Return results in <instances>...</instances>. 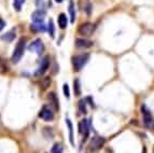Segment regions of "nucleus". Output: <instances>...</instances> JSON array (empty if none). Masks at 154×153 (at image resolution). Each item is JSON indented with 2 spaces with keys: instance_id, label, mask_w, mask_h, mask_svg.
<instances>
[{
  "instance_id": "f257e3e1",
  "label": "nucleus",
  "mask_w": 154,
  "mask_h": 153,
  "mask_svg": "<svg viewBox=\"0 0 154 153\" xmlns=\"http://www.w3.org/2000/svg\"><path fill=\"white\" fill-rule=\"evenodd\" d=\"M26 42H27V38L26 37H23L18 40L17 44H16L14 51H13L12 57H11V61L13 64H17L20 59L22 58L24 54V51H25V46H26Z\"/></svg>"
},
{
  "instance_id": "f03ea898",
  "label": "nucleus",
  "mask_w": 154,
  "mask_h": 153,
  "mask_svg": "<svg viewBox=\"0 0 154 153\" xmlns=\"http://www.w3.org/2000/svg\"><path fill=\"white\" fill-rule=\"evenodd\" d=\"M90 61V54H81L77 56L72 57V65H73V70L80 71L85 65Z\"/></svg>"
},
{
  "instance_id": "7ed1b4c3",
  "label": "nucleus",
  "mask_w": 154,
  "mask_h": 153,
  "mask_svg": "<svg viewBox=\"0 0 154 153\" xmlns=\"http://www.w3.org/2000/svg\"><path fill=\"white\" fill-rule=\"evenodd\" d=\"M141 114H142V121H143L144 126L152 130L154 124V120H153V117H152L151 111H150L149 108L146 107V105L141 106Z\"/></svg>"
},
{
  "instance_id": "20e7f679",
  "label": "nucleus",
  "mask_w": 154,
  "mask_h": 153,
  "mask_svg": "<svg viewBox=\"0 0 154 153\" xmlns=\"http://www.w3.org/2000/svg\"><path fill=\"white\" fill-rule=\"evenodd\" d=\"M96 29V26L92 23H84L82 25H80V27L78 28V33L80 35H82L83 37H90L92 36L94 31Z\"/></svg>"
},
{
  "instance_id": "39448f33",
  "label": "nucleus",
  "mask_w": 154,
  "mask_h": 153,
  "mask_svg": "<svg viewBox=\"0 0 154 153\" xmlns=\"http://www.w3.org/2000/svg\"><path fill=\"white\" fill-rule=\"evenodd\" d=\"M106 142V139L100 136H94L90 141V150L91 151H98L103 147Z\"/></svg>"
},
{
  "instance_id": "423d86ee",
  "label": "nucleus",
  "mask_w": 154,
  "mask_h": 153,
  "mask_svg": "<svg viewBox=\"0 0 154 153\" xmlns=\"http://www.w3.org/2000/svg\"><path fill=\"white\" fill-rule=\"evenodd\" d=\"M38 115L40 119H42L45 122H49V121H52L54 119V113H53V111H52V109L49 106H43Z\"/></svg>"
},
{
  "instance_id": "0eeeda50",
  "label": "nucleus",
  "mask_w": 154,
  "mask_h": 153,
  "mask_svg": "<svg viewBox=\"0 0 154 153\" xmlns=\"http://www.w3.org/2000/svg\"><path fill=\"white\" fill-rule=\"evenodd\" d=\"M29 51L35 52L37 55H41L44 51V44L40 39H37L29 45Z\"/></svg>"
},
{
  "instance_id": "6e6552de",
  "label": "nucleus",
  "mask_w": 154,
  "mask_h": 153,
  "mask_svg": "<svg viewBox=\"0 0 154 153\" xmlns=\"http://www.w3.org/2000/svg\"><path fill=\"white\" fill-rule=\"evenodd\" d=\"M49 66H50V57L49 56H45L43 59L41 61L40 65H39V68L37 69V71L35 72V76H40L44 73V72L49 69Z\"/></svg>"
},
{
  "instance_id": "1a4fd4ad",
  "label": "nucleus",
  "mask_w": 154,
  "mask_h": 153,
  "mask_svg": "<svg viewBox=\"0 0 154 153\" xmlns=\"http://www.w3.org/2000/svg\"><path fill=\"white\" fill-rule=\"evenodd\" d=\"M79 132L80 134H83L84 136V140H86L90 134V122L88 120H83L79 124Z\"/></svg>"
},
{
  "instance_id": "9d476101",
  "label": "nucleus",
  "mask_w": 154,
  "mask_h": 153,
  "mask_svg": "<svg viewBox=\"0 0 154 153\" xmlns=\"http://www.w3.org/2000/svg\"><path fill=\"white\" fill-rule=\"evenodd\" d=\"M93 45V42L90 40H86V39L82 38H78L75 40V46L78 48H88Z\"/></svg>"
},
{
  "instance_id": "9b49d317",
  "label": "nucleus",
  "mask_w": 154,
  "mask_h": 153,
  "mask_svg": "<svg viewBox=\"0 0 154 153\" xmlns=\"http://www.w3.org/2000/svg\"><path fill=\"white\" fill-rule=\"evenodd\" d=\"M48 100H49L50 105H51L52 107L54 108L55 110H58V109H59L58 98H57L56 94H55L54 92H51V93H49V95H48Z\"/></svg>"
},
{
  "instance_id": "f8f14e48",
  "label": "nucleus",
  "mask_w": 154,
  "mask_h": 153,
  "mask_svg": "<svg viewBox=\"0 0 154 153\" xmlns=\"http://www.w3.org/2000/svg\"><path fill=\"white\" fill-rule=\"evenodd\" d=\"M44 16H45V13L41 10H37L32 13L31 18H32L33 23H43Z\"/></svg>"
},
{
  "instance_id": "ddd939ff",
  "label": "nucleus",
  "mask_w": 154,
  "mask_h": 153,
  "mask_svg": "<svg viewBox=\"0 0 154 153\" xmlns=\"http://www.w3.org/2000/svg\"><path fill=\"white\" fill-rule=\"evenodd\" d=\"M46 27L43 23H33L30 25V30L33 33H38V31H45Z\"/></svg>"
},
{
  "instance_id": "4468645a",
  "label": "nucleus",
  "mask_w": 154,
  "mask_h": 153,
  "mask_svg": "<svg viewBox=\"0 0 154 153\" xmlns=\"http://www.w3.org/2000/svg\"><path fill=\"white\" fill-rule=\"evenodd\" d=\"M58 25L62 29H65L68 25V20H67V16L65 13H60L58 16Z\"/></svg>"
},
{
  "instance_id": "2eb2a0df",
  "label": "nucleus",
  "mask_w": 154,
  "mask_h": 153,
  "mask_svg": "<svg viewBox=\"0 0 154 153\" xmlns=\"http://www.w3.org/2000/svg\"><path fill=\"white\" fill-rule=\"evenodd\" d=\"M9 71V64L7 59H5L3 57H0V73H7Z\"/></svg>"
},
{
  "instance_id": "dca6fc26",
  "label": "nucleus",
  "mask_w": 154,
  "mask_h": 153,
  "mask_svg": "<svg viewBox=\"0 0 154 153\" xmlns=\"http://www.w3.org/2000/svg\"><path fill=\"white\" fill-rule=\"evenodd\" d=\"M66 123H67V126H68V130H69L70 143L73 145H75V140H73V126H72V123H71V121H70V119H68V117L66 119Z\"/></svg>"
},
{
  "instance_id": "f3484780",
  "label": "nucleus",
  "mask_w": 154,
  "mask_h": 153,
  "mask_svg": "<svg viewBox=\"0 0 154 153\" xmlns=\"http://www.w3.org/2000/svg\"><path fill=\"white\" fill-rule=\"evenodd\" d=\"M15 30H11L9 31V33H7L5 35H2L1 36V39H2L3 41H5V42H11V41L14 40V38H15Z\"/></svg>"
},
{
  "instance_id": "a211bd4d",
  "label": "nucleus",
  "mask_w": 154,
  "mask_h": 153,
  "mask_svg": "<svg viewBox=\"0 0 154 153\" xmlns=\"http://www.w3.org/2000/svg\"><path fill=\"white\" fill-rule=\"evenodd\" d=\"M69 13H70V22L75 23V2L70 1L69 2Z\"/></svg>"
},
{
  "instance_id": "6ab92c4d",
  "label": "nucleus",
  "mask_w": 154,
  "mask_h": 153,
  "mask_svg": "<svg viewBox=\"0 0 154 153\" xmlns=\"http://www.w3.org/2000/svg\"><path fill=\"white\" fill-rule=\"evenodd\" d=\"M73 91H75V96H79L81 94V85H80V81L79 79H75L73 81Z\"/></svg>"
},
{
  "instance_id": "aec40b11",
  "label": "nucleus",
  "mask_w": 154,
  "mask_h": 153,
  "mask_svg": "<svg viewBox=\"0 0 154 153\" xmlns=\"http://www.w3.org/2000/svg\"><path fill=\"white\" fill-rule=\"evenodd\" d=\"M43 135L46 139H49V138L51 139V138H53V135H54L53 130H52L51 127H44L43 128Z\"/></svg>"
},
{
  "instance_id": "412c9836",
  "label": "nucleus",
  "mask_w": 154,
  "mask_h": 153,
  "mask_svg": "<svg viewBox=\"0 0 154 153\" xmlns=\"http://www.w3.org/2000/svg\"><path fill=\"white\" fill-rule=\"evenodd\" d=\"M50 84H51V78L50 76H45L41 82V89L44 91V89H46L50 86Z\"/></svg>"
},
{
  "instance_id": "4be33fe9",
  "label": "nucleus",
  "mask_w": 154,
  "mask_h": 153,
  "mask_svg": "<svg viewBox=\"0 0 154 153\" xmlns=\"http://www.w3.org/2000/svg\"><path fill=\"white\" fill-rule=\"evenodd\" d=\"M51 153H63V147L60 143H55L51 149Z\"/></svg>"
},
{
  "instance_id": "5701e85b",
  "label": "nucleus",
  "mask_w": 154,
  "mask_h": 153,
  "mask_svg": "<svg viewBox=\"0 0 154 153\" xmlns=\"http://www.w3.org/2000/svg\"><path fill=\"white\" fill-rule=\"evenodd\" d=\"M24 2H25V0H13V5H14L15 10L21 11L22 5H24Z\"/></svg>"
},
{
  "instance_id": "b1692460",
  "label": "nucleus",
  "mask_w": 154,
  "mask_h": 153,
  "mask_svg": "<svg viewBox=\"0 0 154 153\" xmlns=\"http://www.w3.org/2000/svg\"><path fill=\"white\" fill-rule=\"evenodd\" d=\"M48 29H49V33L50 36L52 37V38H54V23H53V20H50L49 22V27H48Z\"/></svg>"
},
{
  "instance_id": "393cba45",
  "label": "nucleus",
  "mask_w": 154,
  "mask_h": 153,
  "mask_svg": "<svg viewBox=\"0 0 154 153\" xmlns=\"http://www.w3.org/2000/svg\"><path fill=\"white\" fill-rule=\"evenodd\" d=\"M79 110L82 113H86V104H85V99L84 100H80L79 102Z\"/></svg>"
},
{
  "instance_id": "a878e982",
  "label": "nucleus",
  "mask_w": 154,
  "mask_h": 153,
  "mask_svg": "<svg viewBox=\"0 0 154 153\" xmlns=\"http://www.w3.org/2000/svg\"><path fill=\"white\" fill-rule=\"evenodd\" d=\"M63 89H64L65 96H66L67 98H69V97H70V91H69V86H68V84H67V83H65V84H64Z\"/></svg>"
},
{
  "instance_id": "bb28decb",
  "label": "nucleus",
  "mask_w": 154,
  "mask_h": 153,
  "mask_svg": "<svg viewBox=\"0 0 154 153\" xmlns=\"http://www.w3.org/2000/svg\"><path fill=\"white\" fill-rule=\"evenodd\" d=\"M5 27V22L3 20H0V31L2 30Z\"/></svg>"
},
{
  "instance_id": "cd10ccee",
  "label": "nucleus",
  "mask_w": 154,
  "mask_h": 153,
  "mask_svg": "<svg viewBox=\"0 0 154 153\" xmlns=\"http://www.w3.org/2000/svg\"><path fill=\"white\" fill-rule=\"evenodd\" d=\"M142 153H146V147H143V149H142Z\"/></svg>"
},
{
  "instance_id": "c85d7f7f",
  "label": "nucleus",
  "mask_w": 154,
  "mask_h": 153,
  "mask_svg": "<svg viewBox=\"0 0 154 153\" xmlns=\"http://www.w3.org/2000/svg\"><path fill=\"white\" fill-rule=\"evenodd\" d=\"M55 1H56L57 3H62L63 2V0H55Z\"/></svg>"
},
{
  "instance_id": "c756f323",
  "label": "nucleus",
  "mask_w": 154,
  "mask_h": 153,
  "mask_svg": "<svg viewBox=\"0 0 154 153\" xmlns=\"http://www.w3.org/2000/svg\"><path fill=\"white\" fill-rule=\"evenodd\" d=\"M153 153H154V148H153Z\"/></svg>"
}]
</instances>
